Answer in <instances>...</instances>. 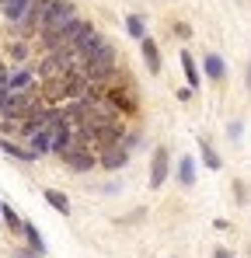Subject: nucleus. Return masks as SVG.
I'll use <instances>...</instances> for the list:
<instances>
[{"label":"nucleus","instance_id":"10","mask_svg":"<svg viewBox=\"0 0 251 258\" xmlns=\"http://www.w3.org/2000/svg\"><path fill=\"white\" fill-rule=\"evenodd\" d=\"M140 52H143V63L150 67V74H161L164 63H161V49H157V42L143 35V39H140Z\"/></svg>","mask_w":251,"mask_h":258},{"label":"nucleus","instance_id":"19","mask_svg":"<svg viewBox=\"0 0 251 258\" xmlns=\"http://www.w3.org/2000/svg\"><path fill=\"white\" fill-rule=\"evenodd\" d=\"M199 147H203V157H206V168H209V171H220V168H223V161H220V154L213 150V143H209V140H199Z\"/></svg>","mask_w":251,"mask_h":258},{"label":"nucleus","instance_id":"4","mask_svg":"<svg viewBox=\"0 0 251 258\" xmlns=\"http://www.w3.org/2000/svg\"><path fill=\"white\" fill-rule=\"evenodd\" d=\"M101 98L115 108V115H133L136 112V98H133V91L122 84H112L108 91H101Z\"/></svg>","mask_w":251,"mask_h":258},{"label":"nucleus","instance_id":"21","mask_svg":"<svg viewBox=\"0 0 251 258\" xmlns=\"http://www.w3.org/2000/svg\"><path fill=\"white\" fill-rule=\"evenodd\" d=\"M7 56H11L14 63H25V59H28V42H25V39L11 42V45H7Z\"/></svg>","mask_w":251,"mask_h":258},{"label":"nucleus","instance_id":"7","mask_svg":"<svg viewBox=\"0 0 251 258\" xmlns=\"http://www.w3.org/2000/svg\"><path fill=\"white\" fill-rule=\"evenodd\" d=\"M87 32H94V21H91V18H81V14H77V18H74V21H70V25L63 28V45H67V49H74V45L81 42Z\"/></svg>","mask_w":251,"mask_h":258},{"label":"nucleus","instance_id":"27","mask_svg":"<svg viewBox=\"0 0 251 258\" xmlns=\"http://www.w3.org/2000/svg\"><path fill=\"white\" fill-rule=\"evenodd\" d=\"M174 35H181V39H189L192 32H189V25H174Z\"/></svg>","mask_w":251,"mask_h":258},{"label":"nucleus","instance_id":"30","mask_svg":"<svg viewBox=\"0 0 251 258\" xmlns=\"http://www.w3.org/2000/svg\"><path fill=\"white\" fill-rule=\"evenodd\" d=\"M0 7H4V0H0Z\"/></svg>","mask_w":251,"mask_h":258},{"label":"nucleus","instance_id":"14","mask_svg":"<svg viewBox=\"0 0 251 258\" xmlns=\"http://www.w3.org/2000/svg\"><path fill=\"white\" fill-rule=\"evenodd\" d=\"M181 70H185V81H189V87L196 91V87H199V81H203V74H199V67H196L192 52H185V49H181Z\"/></svg>","mask_w":251,"mask_h":258},{"label":"nucleus","instance_id":"1","mask_svg":"<svg viewBox=\"0 0 251 258\" xmlns=\"http://www.w3.org/2000/svg\"><path fill=\"white\" fill-rule=\"evenodd\" d=\"M81 74L91 81V84H105V81H112V74H115V45L105 42L91 59H84Z\"/></svg>","mask_w":251,"mask_h":258},{"label":"nucleus","instance_id":"24","mask_svg":"<svg viewBox=\"0 0 251 258\" xmlns=\"http://www.w3.org/2000/svg\"><path fill=\"white\" fill-rule=\"evenodd\" d=\"M244 185H248L244 178H237V181H234V196H237V203H241V206L248 203V188H244Z\"/></svg>","mask_w":251,"mask_h":258},{"label":"nucleus","instance_id":"11","mask_svg":"<svg viewBox=\"0 0 251 258\" xmlns=\"http://www.w3.org/2000/svg\"><path fill=\"white\" fill-rule=\"evenodd\" d=\"M203 74H206L209 81H223L227 77V63H223L220 52H206L203 56Z\"/></svg>","mask_w":251,"mask_h":258},{"label":"nucleus","instance_id":"26","mask_svg":"<svg viewBox=\"0 0 251 258\" xmlns=\"http://www.w3.org/2000/svg\"><path fill=\"white\" fill-rule=\"evenodd\" d=\"M192 94H196L192 87H181V91H178V101H192Z\"/></svg>","mask_w":251,"mask_h":258},{"label":"nucleus","instance_id":"13","mask_svg":"<svg viewBox=\"0 0 251 258\" xmlns=\"http://www.w3.org/2000/svg\"><path fill=\"white\" fill-rule=\"evenodd\" d=\"M21 234H25V241H28V248H32L35 255H45V241H42V234H39V227H35V223L21 220Z\"/></svg>","mask_w":251,"mask_h":258},{"label":"nucleus","instance_id":"28","mask_svg":"<svg viewBox=\"0 0 251 258\" xmlns=\"http://www.w3.org/2000/svg\"><path fill=\"white\" fill-rule=\"evenodd\" d=\"M213 258H234V251H227V248H216V251H213Z\"/></svg>","mask_w":251,"mask_h":258},{"label":"nucleus","instance_id":"9","mask_svg":"<svg viewBox=\"0 0 251 258\" xmlns=\"http://www.w3.org/2000/svg\"><path fill=\"white\" fill-rule=\"evenodd\" d=\"M28 87H35V70L18 67V70L7 74V91H28Z\"/></svg>","mask_w":251,"mask_h":258},{"label":"nucleus","instance_id":"29","mask_svg":"<svg viewBox=\"0 0 251 258\" xmlns=\"http://www.w3.org/2000/svg\"><path fill=\"white\" fill-rule=\"evenodd\" d=\"M18 258H35V255H28V251H18Z\"/></svg>","mask_w":251,"mask_h":258},{"label":"nucleus","instance_id":"12","mask_svg":"<svg viewBox=\"0 0 251 258\" xmlns=\"http://www.w3.org/2000/svg\"><path fill=\"white\" fill-rule=\"evenodd\" d=\"M0 150H4L7 157H14V161H25V164H32V161H35V154H32L28 147H18V143H11V136H0Z\"/></svg>","mask_w":251,"mask_h":258},{"label":"nucleus","instance_id":"15","mask_svg":"<svg viewBox=\"0 0 251 258\" xmlns=\"http://www.w3.org/2000/svg\"><path fill=\"white\" fill-rule=\"evenodd\" d=\"M45 203H49L56 213H63V216L70 213V196H67V192H59V188H45Z\"/></svg>","mask_w":251,"mask_h":258},{"label":"nucleus","instance_id":"2","mask_svg":"<svg viewBox=\"0 0 251 258\" xmlns=\"http://www.w3.org/2000/svg\"><path fill=\"white\" fill-rule=\"evenodd\" d=\"M74 67H81L77 63V56H74V49H52V52H45L42 56V63H39V81H56V77H63V74H70Z\"/></svg>","mask_w":251,"mask_h":258},{"label":"nucleus","instance_id":"3","mask_svg":"<svg viewBox=\"0 0 251 258\" xmlns=\"http://www.w3.org/2000/svg\"><path fill=\"white\" fill-rule=\"evenodd\" d=\"M77 18V7L74 0H45V14H42V28L49 32H63L70 21ZM39 28V32H42Z\"/></svg>","mask_w":251,"mask_h":258},{"label":"nucleus","instance_id":"17","mask_svg":"<svg viewBox=\"0 0 251 258\" xmlns=\"http://www.w3.org/2000/svg\"><path fill=\"white\" fill-rule=\"evenodd\" d=\"M178 181L189 188V185H196V161L192 157H178Z\"/></svg>","mask_w":251,"mask_h":258},{"label":"nucleus","instance_id":"25","mask_svg":"<svg viewBox=\"0 0 251 258\" xmlns=\"http://www.w3.org/2000/svg\"><path fill=\"white\" fill-rule=\"evenodd\" d=\"M241 133H244V122H230V126H227V136H230V140H241Z\"/></svg>","mask_w":251,"mask_h":258},{"label":"nucleus","instance_id":"20","mask_svg":"<svg viewBox=\"0 0 251 258\" xmlns=\"http://www.w3.org/2000/svg\"><path fill=\"white\" fill-rule=\"evenodd\" d=\"M126 32H129L133 39H143V35H147V21H143L140 14H129V18H126Z\"/></svg>","mask_w":251,"mask_h":258},{"label":"nucleus","instance_id":"16","mask_svg":"<svg viewBox=\"0 0 251 258\" xmlns=\"http://www.w3.org/2000/svg\"><path fill=\"white\" fill-rule=\"evenodd\" d=\"M25 140H28V150L35 154V161L49 154V133H42V129H39V133H32V136H25Z\"/></svg>","mask_w":251,"mask_h":258},{"label":"nucleus","instance_id":"5","mask_svg":"<svg viewBox=\"0 0 251 258\" xmlns=\"http://www.w3.org/2000/svg\"><path fill=\"white\" fill-rule=\"evenodd\" d=\"M167 171H171V150L154 147V154H150V188H161L167 181Z\"/></svg>","mask_w":251,"mask_h":258},{"label":"nucleus","instance_id":"6","mask_svg":"<svg viewBox=\"0 0 251 258\" xmlns=\"http://www.w3.org/2000/svg\"><path fill=\"white\" fill-rule=\"evenodd\" d=\"M129 164V150H126L122 143H112V147H105V150H98V168H105V171H119Z\"/></svg>","mask_w":251,"mask_h":258},{"label":"nucleus","instance_id":"22","mask_svg":"<svg viewBox=\"0 0 251 258\" xmlns=\"http://www.w3.org/2000/svg\"><path fill=\"white\" fill-rule=\"evenodd\" d=\"M0 220H4V223H7L11 230H21V216L14 213V210H11L7 203H0Z\"/></svg>","mask_w":251,"mask_h":258},{"label":"nucleus","instance_id":"23","mask_svg":"<svg viewBox=\"0 0 251 258\" xmlns=\"http://www.w3.org/2000/svg\"><path fill=\"white\" fill-rule=\"evenodd\" d=\"M0 136H21V119H0Z\"/></svg>","mask_w":251,"mask_h":258},{"label":"nucleus","instance_id":"8","mask_svg":"<svg viewBox=\"0 0 251 258\" xmlns=\"http://www.w3.org/2000/svg\"><path fill=\"white\" fill-rule=\"evenodd\" d=\"M63 161H67V168L70 171H94V164H98V154L94 150H70V154H63Z\"/></svg>","mask_w":251,"mask_h":258},{"label":"nucleus","instance_id":"18","mask_svg":"<svg viewBox=\"0 0 251 258\" xmlns=\"http://www.w3.org/2000/svg\"><path fill=\"white\" fill-rule=\"evenodd\" d=\"M28 4H32V0H4V7H0V14H4V18H7V21L14 25V21H18V18L25 14V7H28Z\"/></svg>","mask_w":251,"mask_h":258}]
</instances>
